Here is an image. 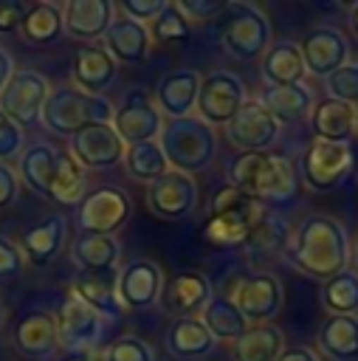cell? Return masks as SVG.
<instances>
[{"mask_svg":"<svg viewBox=\"0 0 358 361\" xmlns=\"http://www.w3.org/2000/svg\"><path fill=\"white\" fill-rule=\"evenodd\" d=\"M228 186L240 189L259 206H288L299 195V178L282 155L237 152L226 164Z\"/></svg>","mask_w":358,"mask_h":361,"instance_id":"2","label":"cell"},{"mask_svg":"<svg viewBox=\"0 0 358 361\" xmlns=\"http://www.w3.org/2000/svg\"><path fill=\"white\" fill-rule=\"evenodd\" d=\"M121 245L107 234H76L70 243V259L79 274H110L118 265Z\"/></svg>","mask_w":358,"mask_h":361,"instance_id":"28","label":"cell"},{"mask_svg":"<svg viewBox=\"0 0 358 361\" xmlns=\"http://www.w3.org/2000/svg\"><path fill=\"white\" fill-rule=\"evenodd\" d=\"M85 195H87V175H85V169L76 164V158L70 152L56 149V164H54V175H51L45 197L51 203L79 206Z\"/></svg>","mask_w":358,"mask_h":361,"instance_id":"32","label":"cell"},{"mask_svg":"<svg viewBox=\"0 0 358 361\" xmlns=\"http://www.w3.org/2000/svg\"><path fill=\"white\" fill-rule=\"evenodd\" d=\"M285 257L293 268L313 279H333L347 271L350 262V240L344 226L330 214H307L290 243H285Z\"/></svg>","mask_w":358,"mask_h":361,"instance_id":"1","label":"cell"},{"mask_svg":"<svg viewBox=\"0 0 358 361\" xmlns=\"http://www.w3.org/2000/svg\"><path fill=\"white\" fill-rule=\"evenodd\" d=\"M200 322L206 324V330L214 336V341H237L251 324L242 319V313L237 310V305L223 296V293H214L209 299V305L203 307L200 313Z\"/></svg>","mask_w":358,"mask_h":361,"instance_id":"36","label":"cell"},{"mask_svg":"<svg viewBox=\"0 0 358 361\" xmlns=\"http://www.w3.org/2000/svg\"><path fill=\"white\" fill-rule=\"evenodd\" d=\"M279 133L282 124L259 99H245L237 116L226 124V135L240 152H268L279 141Z\"/></svg>","mask_w":358,"mask_h":361,"instance_id":"14","label":"cell"},{"mask_svg":"<svg viewBox=\"0 0 358 361\" xmlns=\"http://www.w3.org/2000/svg\"><path fill=\"white\" fill-rule=\"evenodd\" d=\"M178 8L189 23H211L226 11V3L223 0H178Z\"/></svg>","mask_w":358,"mask_h":361,"instance_id":"44","label":"cell"},{"mask_svg":"<svg viewBox=\"0 0 358 361\" xmlns=\"http://www.w3.org/2000/svg\"><path fill=\"white\" fill-rule=\"evenodd\" d=\"M299 48H302L304 71L313 73V76H321V79H327L341 65H347V56H350L347 37L338 28H333V25L310 28L304 34V39L299 42Z\"/></svg>","mask_w":358,"mask_h":361,"instance_id":"18","label":"cell"},{"mask_svg":"<svg viewBox=\"0 0 358 361\" xmlns=\"http://www.w3.org/2000/svg\"><path fill=\"white\" fill-rule=\"evenodd\" d=\"M158 144L166 155L169 169L195 175L211 166L214 152H217V135L214 130L200 121L197 116L186 118H166L158 135Z\"/></svg>","mask_w":358,"mask_h":361,"instance_id":"3","label":"cell"},{"mask_svg":"<svg viewBox=\"0 0 358 361\" xmlns=\"http://www.w3.org/2000/svg\"><path fill=\"white\" fill-rule=\"evenodd\" d=\"M11 344L20 355L31 361H48L59 350V330L56 316L51 310L34 307L14 319L11 324Z\"/></svg>","mask_w":358,"mask_h":361,"instance_id":"15","label":"cell"},{"mask_svg":"<svg viewBox=\"0 0 358 361\" xmlns=\"http://www.w3.org/2000/svg\"><path fill=\"white\" fill-rule=\"evenodd\" d=\"M316 344L330 361H358V316H327L319 324Z\"/></svg>","mask_w":358,"mask_h":361,"instance_id":"29","label":"cell"},{"mask_svg":"<svg viewBox=\"0 0 358 361\" xmlns=\"http://www.w3.org/2000/svg\"><path fill=\"white\" fill-rule=\"evenodd\" d=\"M23 268H25L23 251H20L8 237L0 234V282L17 279V276L23 274Z\"/></svg>","mask_w":358,"mask_h":361,"instance_id":"45","label":"cell"},{"mask_svg":"<svg viewBox=\"0 0 358 361\" xmlns=\"http://www.w3.org/2000/svg\"><path fill=\"white\" fill-rule=\"evenodd\" d=\"M116 73H118V65L101 42H87L76 48L73 62H70L73 87L90 96H104V90L116 82Z\"/></svg>","mask_w":358,"mask_h":361,"instance_id":"19","label":"cell"},{"mask_svg":"<svg viewBox=\"0 0 358 361\" xmlns=\"http://www.w3.org/2000/svg\"><path fill=\"white\" fill-rule=\"evenodd\" d=\"M163 293V268L149 257H135L124 262L116 274V299L121 310H147L158 305Z\"/></svg>","mask_w":358,"mask_h":361,"instance_id":"13","label":"cell"},{"mask_svg":"<svg viewBox=\"0 0 358 361\" xmlns=\"http://www.w3.org/2000/svg\"><path fill=\"white\" fill-rule=\"evenodd\" d=\"M59 361H90V355H87V353H68V355L59 358Z\"/></svg>","mask_w":358,"mask_h":361,"instance_id":"53","label":"cell"},{"mask_svg":"<svg viewBox=\"0 0 358 361\" xmlns=\"http://www.w3.org/2000/svg\"><path fill=\"white\" fill-rule=\"evenodd\" d=\"M257 200H251L248 195H242L240 189L234 186H223L217 195H211V206H209V214H223V212H240V209H248L254 206Z\"/></svg>","mask_w":358,"mask_h":361,"instance_id":"46","label":"cell"},{"mask_svg":"<svg viewBox=\"0 0 358 361\" xmlns=\"http://www.w3.org/2000/svg\"><path fill=\"white\" fill-rule=\"evenodd\" d=\"M0 322H3V305H0Z\"/></svg>","mask_w":358,"mask_h":361,"instance_id":"56","label":"cell"},{"mask_svg":"<svg viewBox=\"0 0 358 361\" xmlns=\"http://www.w3.org/2000/svg\"><path fill=\"white\" fill-rule=\"evenodd\" d=\"M226 20L220 28V45L231 59L251 62L271 45V20L251 3H226Z\"/></svg>","mask_w":358,"mask_h":361,"instance_id":"5","label":"cell"},{"mask_svg":"<svg viewBox=\"0 0 358 361\" xmlns=\"http://www.w3.org/2000/svg\"><path fill=\"white\" fill-rule=\"evenodd\" d=\"M276 361H321L319 358V353L316 350H310V347H285L282 353H279V358Z\"/></svg>","mask_w":358,"mask_h":361,"instance_id":"50","label":"cell"},{"mask_svg":"<svg viewBox=\"0 0 358 361\" xmlns=\"http://www.w3.org/2000/svg\"><path fill=\"white\" fill-rule=\"evenodd\" d=\"M147 203L163 220H183L197 206V183L192 175L169 169L147 186Z\"/></svg>","mask_w":358,"mask_h":361,"instance_id":"16","label":"cell"},{"mask_svg":"<svg viewBox=\"0 0 358 361\" xmlns=\"http://www.w3.org/2000/svg\"><path fill=\"white\" fill-rule=\"evenodd\" d=\"M65 31V20H62V6L51 3V0H37L25 8V17L20 23V37L28 45H54Z\"/></svg>","mask_w":358,"mask_h":361,"instance_id":"31","label":"cell"},{"mask_svg":"<svg viewBox=\"0 0 358 361\" xmlns=\"http://www.w3.org/2000/svg\"><path fill=\"white\" fill-rule=\"evenodd\" d=\"M76 164L87 172V169H113L124 161V141L116 135L113 124H93L85 127L82 133H76L70 138V149H68Z\"/></svg>","mask_w":358,"mask_h":361,"instance_id":"17","label":"cell"},{"mask_svg":"<svg viewBox=\"0 0 358 361\" xmlns=\"http://www.w3.org/2000/svg\"><path fill=\"white\" fill-rule=\"evenodd\" d=\"M321 305L330 316H355L358 313V271H341L321 285Z\"/></svg>","mask_w":358,"mask_h":361,"instance_id":"39","label":"cell"},{"mask_svg":"<svg viewBox=\"0 0 358 361\" xmlns=\"http://www.w3.org/2000/svg\"><path fill=\"white\" fill-rule=\"evenodd\" d=\"M211 296H214L211 279L203 271H180V274H175L169 282H163V293H161V299L175 313V319L200 316Z\"/></svg>","mask_w":358,"mask_h":361,"instance_id":"23","label":"cell"},{"mask_svg":"<svg viewBox=\"0 0 358 361\" xmlns=\"http://www.w3.org/2000/svg\"><path fill=\"white\" fill-rule=\"evenodd\" d=\"M116 17V8L110 0H68L62 6L65 34H70L79 42H101L110 23Z\"/></svg>","mask_w":358,"mask_h":361,"instance_id":"20","label":"cell"},{"mask_svg":"<svg viewBox=\"0 0 358 361\" xmlns=\"http://www.w3.org/2000/svg\"><path fill=\"white\" fill-rule=\"evenodd\" d=\"M355 166V155L350 144H333V141H316L304 149L299 169L302 180L313 192H333L338 189Z\"/></svg>","mask_w":358,"mask_h":361,"instance_id":"7","label":"cell"},{"mask_svg":"<svg viewBox=\"0 0 358 361\" xmlns=\"http://www.w3.org/2000/svg\"><path fill=\"white\" fill-rule=\"evenodd\" d=\"M51 85L39 71L31 68H14L11 79L6 82L0 93V110L20 127H34L42 116V107L48 102Z\"/></svg>","mask_w":358,"mask_h":361,"instance_id":"9","label":"cell"},{"mask_svg":"<svg viewBox=\"0 0 358 361\" xmlns=\"http://www.w3.org/2000/svg\"><path fill=\"white\" fill-rule=\"evenodd\" d=\"M101 45L116 59V65L118 62H124V65H141L147 59L149 48H152V37H149V28L147 25H141V23H135V20H130V17L121 14V17H113V23H110V28H107V34L101 39Z\"/></svg>","mask_w":358,"mask_h":361,"instance_id":"24","label":"cell"},{"mask_svg":"<svg viewBox=\"0 0 358 361\" xmlns=\"http://www.w3.org/2000/svg\"><path fill=\"white\" fill-rule=\"evenodd\" d=\"M245 99H248L245 82L237 73H231V71H211V73H206L200 79L195 113L211 130L214 127H226L237 116V110L242 107Z\"/></svg>","mask_w":358,"mask_h":361,"instance_id":"8","label":"cell"},{"mask_svg":"<svg viewBox=\"0 0 358 361\" xmlns=\"http://www.w3.org/2000/svg\"><path fill=\"white\" fill-rule=\"evenodd\" d=\"M54 164H56V149L45 141H37L31 147H25L20 152V164H17V178L20 183H25L34 195H48V183L54 175Z\"/></svg>","mask_w":358,"mask_h":361,"instance_id":"35","label":"cell"},{"mask_svg":"<svg viewBox=\"0 0 358 361\" xmlns=\"http://www.w3.org/2000/svg\"><path fill=\"white\" fill-rule=\"evenodd\" d=\"M110 124H113L116 135L124 141V147H135V144L158 141L161 127H163V116L155 107V102L149 99V93L135 87L113 110V121Z\"/></svg>","mask_w":358,"mask_h":361,"instance_id":"12","label":"cell"},{"mask_svg":"<svg viewBox=\"0 0 358 361\" xmlns=\"http://www.w3.org/2000/svg\"><path fill=\"white\" fill-rule=\"evenodd\" d=\"M214 336L206 330V324L200 322V316H180L169 324L166 330V350L175 358H203L214 350Z\"/></svg>","mask_w":358,"mask_h":361,"instance_id":"30","label":"cell"},{"mask_svg":"<svg viewBox=\"0 0 358 361\" xmlns=\"http://www.w3.org/2000/svg\"><path fill=\"white\" fill-rule=\"evenodd\" d=\"M265 214V209L259 203L248 206V209H240V212H223V214H209L206 220V240L211 245H220V248H245L257 220Z\"/></svg>","mask_w":358,"mask_h":361,"instance_id":"27","label":"cell"},{"mask_svg":"<svg viewBox=\"0 0 358 361\" xmlns=\"http://www.w3.org/2000/svg\"><path fill=\"white\" fill-rule=\"evenodd\" d=\"M113 104L107 96H90L73 85H62L56 90L48 93V102L42 107L39 121L45 124V130L56 133V135H76L85 127L93 124H110L113 121Z\"/></svg>","mask_w":358,"mask_h":361,"instance_id":"4","label":"cell"},{"mask_svg":"<svg viewBox=\"0 0 358 361\" xmlns=\"http://www.w3.org/2000/svg\"><path fill=\"white\" fill-rule=\"evenodd\" d=\"M282 330L276 324H251L237 341H234V358L237 361H276L282 347Z\"/></svg>","mask_w":358,"mask_h":361,"instance_id":"37","label":"cell"},{"mask_svg":"<svg viewBox=\"0 0 358 361\" xmlns=\"http://www.w3.org/2000/svg\"><path fill=\"white\" fill-rule=\"evenodd\" d=\"M25 3L20 0H0V34L20 31V23L25 17Z\"/></svg>","mask_w":358,"mask_h":361,"instance_id":"48","label":"cell"},{"mask_svg":"<svg viewBox=\"0 0 358 361\" xmlns=\"http://www.w3.org/2000/svg\"><path fill=\"white\" fill-rule=\"evenodd\" d=\"M65 237H68V217L54 212V214L42 217L39 223L28 226L23 231L17 248L23 251V259H28L37 268H45L59 257V251L65 245Z\"/></svg>","mask_w":358,"mask_h":361,"instance_id":"22","label":"cell"},{"mask_svg":"<svg viewBox=\"0 0 358 361\" xmlns=\"http://www.w3.org/2000/svg\"><path fill=\"white\" fill-rule=\"evenodd\" d=\"M350 28H352V34L358 37V0L350 6Z\"/></svg>","mask_w":358,"mask_h":361,"instance_id":"52","label":"cell"},{"mask_svg":"<svg viewBox=\"0 0 358 361\" xmlns=\"http://www.w3.org/2000/svg\"><path fill=\"white\" fill-rule=\"evenodd\" d=\"M355 268H358V245H355Z\"/></svg>","mask_w":358,"mask_h":361,"instance_id":"55","label":"cell"},{"mask_svg":"<svg viewBox=\"0 0 358 361\" xmlns=\"http://www.w3.org/2000/svg\"><path fill=\"white\" fill-rule=\"evenodd\" d=\"M327 85V93L330 99H338V102H347V104H358V62H347L341 65L335 73H330L324 79Z\"/></svg>","mask_w":358,"mask_h":361,"instance_id":"42","label":"cell"},{"mask_svg":"<svg viewBox=\"0 0 358 361\" xmlns=\"http://www.w3.org/2000/svg\"><path fill=\"white\" fill-rule=\"evenodd\" d=\"M228 299L237 305V310L248 324H271V319L279 316L282 310L285 293H282V282L273 274L254 271L237 279L234 293Z\"/></svg>","mask_w":358,"mask_h":361,"instance_id":"11","label":"cell"},{"mask_svg":"<svg viewBox=\"0 0 358 361\" xmlns=\"http://www.w3.org/2000/svg\"><path fill=\"white\" fill-rule=\"evenodd\" d=\"M23 144H25V133L0 110V164L20 158Z\"/></svg>","mask_w":358,"mask_h":361,"instance_id":"43","label":"cell"},{"mask_svg":"<svg viewBox=\"0 0 358 361\" xmlns=\"http://www.w3.org/2000/svg\"><path fill=\"white\" fill-rule=\"evenodd\" d=\"M70 293L85 302L87 307H93L96 313H101L104 319H118L121 305L116 299V276L110 274H79L70 282Z\"/></svg>","mask_w":358,"mask_h":361,"instance_id":"34","label":"cell"},{"mask_svg":"<svg viewBox=\"0 0 358 361\" xmlns=\"http://www.w3.org/2000/svg\"><path fill=\"white\" fill-rule=\"evenodd\" d=\"M124 169L132 180H141V183H152L158 180L163 172H169V164H166V155L161 149L158 141H147V144H135V147H127L124 152Z\"/></svg>","mask_w":358,"mask_h":361,"instance_id":"38","label":"cell"},{"mask_svg":"<svg viewBox=\"0 0 358 361\" xmlns=\"http://www.w3.org/2000/svg\"><path fill=\"white\" fill-rule=\"evenodd\" d=\"M130 214H132V197L121 186L104 183L82 197L76 209V226L79 234L116 237V231L130 220Z\"/></svg>","mask_w":358,"mask_h":361,"instance_id":"6","label":"cell"},{"mask_svg":"<svg viewBox=\"0 0 358 361\" xmlns=\"http://www.w3.org/2000/svg\"><path fill=\"white\" fill-rule=\"evenodd\" d=\"M265 87H288V85H304V59L296 39H276L262 54L259 65Z\"/></svg>","mask_w":358,"mask_h":361,"instance_id":"25","label":"cell"},{"mask_svg":"<svg viewBox=\"0 0 358 361\" xmlns=\"http://www.w3.org/2000/svg\"><path fill=\"white\" fill-rule=\"evenodd\" d=\"M149 28V37L152 42H161V45H175V42H189L192 37V23L180 14L178 3H166L163 11L147 25Z\"/></svg>","mask_w":358,"mask_h":361,"instance_id":"40","label":"cell"},{"mask_svg":"<svg viewBox=\"0 0 358 361\" xmlns=\"http://www.w3.org/2000/svg\"><path fill=\"white\" fill-rule=\"evenodd\" d=\"M310 130L316 141H333V144H350L355 135V107L338 99H321L313 104L310 116Z\"/></svg>","mask_w":358,"mask_h":361,"instance_id":"26","label":"cell"},{"mask_svg":"<svg viewBox=\"0 0 358 361\" xmlns=\"http://www.w3.org/2000/svg\"><path fill=\"white\" fill-rule=\"evenodd\" d=\"M163 6L166 0H121V14L141 25H149L163 11Z\"/></svg>","mask_w":358,"mask_h":361,"instance_id":"47","label":"cell"},{"mask_svg":"<svg viewBox=\"0 0 358 361\" xmlns=\"http://www.w3.org/2000/svg\"><path fill=\"white\" fill-rule=\"evenodd\" d=\"M20 195V178L8 164H0V212L14 206Z\"/></svg>","mask_w":358,"mask_h":361,"instance_id":"49","label":"cell"},{"mask_svg":"<svg viewBox=\"0 0 358 361\" xmlns=\"http://www.w3.org/2000/svg\"><path fill=\"white\" fill-rule=\"evenodd\" d=\"M101 361H155V353H152V347L144 338L127 333V336L113 338L104 347Z\"/></svg>","mask_w":358,"mask_h":361,"instance_id":"41","label":"cell"},{"mask_svg":"<svg viewBox=\"0 0 358 361\" xmlns=\"http://www.w3.org/2000/svg\"><path fill=\"white\" fill-rule=\"evenodd\" d=\"M56 316V330H59V347L68 353H87L90 347L104 341L107 322L101 313L79 302L73 293H65L54 310Z\"/></svg>","mask_w":358,"mask_h":361,"instance_id":"10","label":"cell"},{"mask_svg":"<svg viewBox=\"0 0 358 361\" xmlns=\"http://www.w3.org/2000/svg\"><path fill=\"white\" fill-rule=\"evenodd\" d=\"M259 102L279 124H293L310 116L313 110V90L307 85H288V87H265Z\"/></svg>","mask_w":358,"mask_h":361,"instance_id":"33","label":"cell"},{"mask_svg":"<svg viewBox=\"0 0 358 361\" xmlns=\"http://www.w3.org/2000/svg\"><path fill=\"white\" fill-rule=\"evenodd\" d=\"M355 135H358V104H355Z\"/></svg>","mask_w":358,"mask_h":361,"instance_id":"54","label":"cell"},{"mask_svg":"<svg viewBox=\"0 0 358 361\" xmlns=\"http://www.w3.org/2000/svg\"><path fill=\"white\" fill-rule=\"evenodd\" d=\"M200 73L192 68H178L169 71L158 79L155 85V107L166 118H186L192 116L197 104V90H200Z\"/></svg>","mask_w":358,"mask_h":361,"instance_id":"21","label":"cell"},{"mask_svg":"<svg viewBox=\"0 0 358 361\" xmlns=\"http://www.w3.org/2000/svg\"><path fill=\"white\" fill-rule=\"evenodd\" d=\"M11 73H14V59H11V54L6 48H0V93H3L6 82L11 79Z\"/></svg>","mask_w":358,"mask_h":361,"instance_id":"51","label":"cell"}]
</instances>
